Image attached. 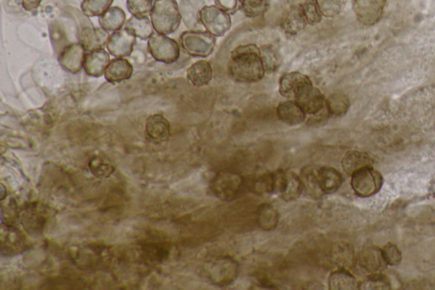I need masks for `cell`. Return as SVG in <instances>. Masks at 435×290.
I'll list each match as a JSON object with an SVG mask.
<instances>
[{
	"instance_id": "1",
	"label": "cell",
	"mask_w": 435,
	"mask_h": 290,
	"mask_svg": "<svg viewBox=\"0 0 435 290\" xmlns=\"http://www.w3.org/2000/svg\"><path fill=\"white\" fill-rule=\"evenodd\" d=\"M229 72L236 82L251 84L260 81L265 72L260 48L253 44L236 48L232 52Z\"/></svg>"
},
{
	"instance_id": "2",
	"label": "cell",
	"mask_w": 435,
	"mask_h": 290,
	"mask_svg": "<svg viewBox=\"0 0 435 290\" xmlns=\"http://www.w3.org/2000/svg\"><path fill=\"white\" fill-rule=\"evenodd\" d=\"M54 218L53 209L39 203L27 204L20 213V221L24 230L34 237L43 236L49 230Z\"/></svg>"
},
{
	"instance_id": "3",
	"label": "cell",
	"mask_w": 435,
	"mask_h": 290,
	"mask_svg": "<svg viewBox=\"0 0 435 290\" xmlns=\"http://www.w3.org/2000/svg\"><path fill=\"white\" fill-rule=\"evenodd\" d=\"M181 18L176 0H155L151 12V21L156 33L169 35L178 29Z\"/></svg>"
},
{
	"instance_id": "4",
	"label": "cell",
	"mask_w": 435,
	"mask_h": 290,
	"mask_svg": "<svg viewBox=\"0 0 435 290\" xmlns=\"http://www.w3.org/2000/svg\"><path fill=\"white\" fill-rule=\"evenodd\" d=\"M239 265L231 257H220L204 265L203 274L209 283L225 287L233 283L239 275Z\"/></svg>"
},
{
	"instance_id": "5",
	"label": "cell",
	"mask_w": 435,
	"mask_h": 290,
	"mask_svg": "<svg viewBox=\"0 0 435 290\" xmlns=\"http://www.w3.org/2000/svg\"><path fill=\"white\" fill-rule=\"evenodd\" d=\"M215 36L200 30H189L180 36L181 47L193 58H208L215 50Z\"/></svg>"
},
{
	"instance_id": "6",
	"label": "cell",
	"mask_w": 435,
	"mask_h": 290,
	"mask_svg": "<svg viewBox=\"0 0 435 290\" xmlns=\"http://www.w3.org/2000/svg\"><path fill=\"white\" fill-rule=\"evenodd\" d=\"M147 48L149 53L156 62L172 64L180 58L178 43L167 35L153 34L148 39Z\"/></svg>"
},
{
	"instance_id": "7",
	"label": "cell",
	"mask_w": 435,
	"mask_h": 290,
	"mask_svg": "<svg viewBox=\"0 0 435 290\" xmlns=\"http://www.w3.org/2000/svg\"><path fill=\"white\" fill-rule=\"evenodd\" d=\"M352 187L358 197H370L381 190L384 177L373 167L362 169L352 176Z\"/></svg>"
},
{
	"instance_id": "8",
	"label": "cell",
	"mask_w": 435,
	"mask_h": 290,
	"mask_svg": "<svg viewBox=\"0 0 435 290\" xmlns=\"http://www.w3.org/2000/svg\"><path fill=\"white\" fill-rule=\"evenodd\" d=\"M201 26L215 37H222L232 27V19L227 11L216 6H205L200 12Z\"/></svg>"
},
{
	"instance_id": "9",
	"label": "cell",
	"mask_w": 435,
	"mask_h": 290,
	"mask_svg": "<svg viewBox=\"0 0 435 290\" xmlns=\"http://www.w3.org/2000/svg\"><path fill=\"white\" fill-rule=\"evenodd\" d=\"M243 177L239 173L223 171L213 179L211 189L213 195L223 201L234 200L243 187Z\"/></svg>"
},
{
	"instance_id": "10",
	"label": "cell",
	"mask_w": 435,
	"mask_h": 290,
	"mask_svg": "<svg viewBox=\"0 0 435 290\" xmlns=\"http://www.w3.org/2000/svg\"><path fill=\"white\" fill-rule=\"evenodd\" d=\"M387 0H354L353 11L361 24L373 26L384 15Z\"/></svg>"
},
{
	"instance_id": "11",
	"label": "cell",
	"mask_w": 435,
	"mask_h": 290,
	"mask_svg": "<svg viewBox=\"0 0 435 290\" xmlns=\"http://www.w3.org/2000/svg\"><path fill=\"white\" fill-rule=\"evenodd\" d=\"M86 56V50L81 43H72L60 52L58 60L64 70L76 74L82 70Z\"/></svg>"
},
{
	"instance_id": "12",
	"label": "cell",
	"mask_w": 435,
	"mask_h": 290,
	"mask_svg": "<svg viewBox=\"0 0 435 290\" xmlns=\"http://www.w3.org/2000/svg\"><path fill=\"white\" fill-rule=\"evenodd\" d=\"M136 44V37L126 28L114 32L109 37L107 48L110 55L116 58H128L132 54Z\"/></svg>"
},
{
	"instance_id": "13",
	"label": "cell",
	"mask_w": 435,
	"mask_h": 290,
	"mask_svg": "<svg viewBox=\"0 0 435 290\" xmlns=\"http://www.w3.org/2000/svg\"><path fill=\"white\" fill-rule=\"evenodd\" d=\"M26 249V239L21 231L13 225L2 223L1 252L4 256H12Z\"/></svg>"
},
{
	"instance_id": "14",
	"label": "cell",
	"mask_w": 435,
	"mask_h": 290,
	"mask_svg": "<svg viewBox=\"0 0 435 290\" xmlns=\"http://www.w3.org/2000/svg\"><path fill=\"white\" fill-rule=\"evenodd\" d=\"M312 80L300 72H288L280 79L279 92L286 98L295 99L302 91L312 86Z\"/></svg>"
},
{
	"instance_id": "15",
	"label": "cell",
	"mask_w": 435,
	"mask_h": 290,
	"mask_svg": "<svg viewBox=\"0 0 435 290\" xmlns=\"http://www.w3.org/2000/svg\"><path fill=\"white\" fill-rule=\"evenodd\" d=\"M356 263L361 271L368 274L382 272L388 265L382 256V249L376 246L364 249L358 255Z\"/></svg>"
},
{
	"instance_id": "16",
	"label": "cell",
	"mask_w": 435,
	"mask_h": 290,
	"mask_svg": "<svg viewBox=\"0 0 435 290\" xmlns=\"http://www.w3.org/2000/svg\"><path fill=\"white\" fill-rule=\"evenodd\" d=\"M294 100L300 105L305 114L309 115L319 114L326 104L324 95L319 88L314 87L313 84L305 88Z\"/></svg>"
},
{
	"instance_id": "17",
	"label": "cell",
	"mask_w": 435,
	"mask_h": 290,
	"mask_svg": "<svg viewBox=\"0 0 435 290\" xmlns=\"http://www.w3.org/2000/svg\"><path fill=\"white\" fill-rule=\"evenodd\" d=\"M146 136L152 143H166L170 136V124L163 115H152L147 119Z\"/></svg>"
},
{
	"instance_id": "18",
	"label": "cell",
	"mask_w": 435,
	"mask_h": 290,
	"mask_svg": "<svg viewBox=\"0 0 435 290\" xmlns=\"http://www.w3.org/2000/svg\"><path fill=\"white\" fill-rule=\"evenodd\" d=\"M109 37L107 31L102 27H84L80 32L79 40L88 52L102 50L107 46Z\"/></svg>"
},
{
	"instance_id": "19",
	"label": "cell",
	"mask_w": 435,
	"mask_h": 290,
	"mask_svg": "<svg viewBox=\"0 0 435 290\" xmlns=\"http://www.w3.org/2000/svg\"><path fill=\"white\" fill-rule=\"evenodd\" d=\"M109 54L104 49L88 52L83 64L87 75L94 78L102 77L111 62Z\"/></svg>"
},
{
	"instance_id": "20",
	"label": "cell",
	"mask_w": 435,
	"mask_h": 290,
	"mask_svg": "<svg viewBox=\"0 0 435 290\" xmlns=\"http://www.w3.org/2000/svg\"><path fill=\"white\" fill-rule=\"evenodd\" d=\"M205 6L203 0H180V12L185 25L190 30H199L201 10Z\"/></svg>"
},
{
	"instance_id": "21",
	"label": "cell",
	"mask_w": 435,
	"mask_h": 290,
	"mask_svg": "<svg viewBox=\"0 0 435 290\" xmlns=\"http://www.w3.org/2000/svg\"><path fill=\"white\" fill-rule=\"evenodd\" d=\"M132 64L124 58L112 60L105 71V78L111 84H119L130 79L133 74Z\"/></svg>"
},
{
	"instance_id": "22",
	"label": "cell",
	"mask_w": 435,
	"mask_h": 290,
	"mask_svg": "<svg viewBox=\"0 0 435 290\" xmlns=\"http://www.w3.org/2000/svg\"><path fill=\"white\" fill-rule=\"evenodd\" d=\"M278 119L289 126H299L305 120V112L293 100L281 103L276 110Z\"/></svg>"
},
{
	"instance_id": "23",
	"label": "cell",
	"mask_w": 435,
	"mask_h": 290,
	"mask_svg": "<svg viewBox=\"0 0 435 290\" xmlns=\"http://www.w3.org/2000/svg\"><path fill=\"white\" fill-rule=\"evenodd\" d=\"M373 159L366 152L360 151H349L346 152L342 159V167L349 176L362 170V169L373 167Z\"/></svg>"
},
{
	"instance_id": "24",
	"label": "cell",
	"mask_w": 435,
	"mask_h": 290,
	"mask_svg": "<svg viewBox=\"0 0 435 290\" xmlns=\"http://www.w3.org/2000/svg\"><path fill=\"white\" fill-rule=\"evenodd\" d=\"M187 77L193 86H206L213 78L212 67L206 60H199L188 68Z\"/></svg>"
},
{
	"instance_id": "25",
	"label": "cell",
	"mask_w": 435,
	"mask_h": 290,
	"mask_svg": "<svg viewBox=\"0 0 435 290\" xmlns=\"http://www.w3.org/2000/svg\"><path fill=\"white\" fill-rule=\"evenodd\" d=\"M307 25V20H306L302 4L290 8L283 22L285 33L289 35H296L304 30Z\"/></svg>"
},
{
	"instance_id": "26",
	"label": "cell",
	"mask_w": 435,
	"mask_h": 290,
	"mask_svg": "<svg viewBox=\"0 0 435 290\" xmlns=\"http://www.w3.org/2000/svg\"><path fill=\"white\" fill-rule=\"evenodd\" d=\"M317 176L321 191L326 195L336 192L343 184V176L335 169L331 167L319 169V171H317Z\"/></svg>"
},
{
	"instance_id": "27",
	"label": "cell",
	"mask_w": 435,
	"mask_h": 290,
	"mask_svg": "<svg viewBox=\"0 0 435 290\" xmlns=\"http://www.w3.org/2000/svg\"><path fill=\"white\" fill-rule=\"evenodd\" d=\"M330 255L333 263L337 265L338 268H352L356 263L352 244L345 242L334 244Z\"/></svg>"
},
{
	"instance_id": "28",
	"label": "cell",
	"mask_w": 435,
	"mask_h": 290,
	"mask_svg": "<svg viewBox=\"0 0 435 290\" xmlns=\"http://www.w3.org/2000/svg\"><path fill=\"white\" fill-rule=\"evenodd\" d=\"M329 289L332 290L359 289V282L348 269L338 268L329 276Z\"/></svg>"
},
{
	"instance_id": "29",
	"label": "cell",
	"mask_w": 435,
	"mask_h": 290,
	"mask_svg": "<svg viewBox=\"0 0 435 290\" xmlns=\"http://www.w3.org/2000/svg\"><path fill=\"white\" fill-rule=\"evenodd\" d=\"M100 27L108 32L122 29L126 23V15L120 7H111L99 18Z\"/></svg>"
},
{
	"instance_id": "30",
	"label": "cell",
	"mask_w": 435,
	"mask_h": 290,
	"mask_svg": "<svg viewBox=\"0 0 435 290\" xmlns=\"http://www.w3.org/2000/svg\"><path fill=\"white\" fill-rule=\"evenodd\" d=\"M303 189V183H302L300 177L292 171L285 173L283 185L279 192L281 199L288 202L299 199Z\"/></svg>"
},
{
	"instance_id": "31",
	"label": "cell",
	"mask_w": 435,
	"mask_h": 290,
	"mask_svg": "<svg viewBox=\"0 0 435 290\" xmlns=\"http://www.w3.org/2000/svg\"><path fill=\"white\" fill-rule=\"evenodd\" d=\"M124 28L135 35L136 38L142 40H148L152 37L154 27L152 22L147 17H132L128 20Z\"/></svg>"
},
{
	"instance_id": "32",
	"label": "cell",
	"mask_w": 435,
	"mask_h": 290,
	"mask_svg": "<svg viewBox=\"0 0 435 290\" xmlns=\"http://www.w3.org/2000/svg\"><path fill=\"white\" fill-rule=\"evenodd\" d=\"M88 169L93 176L100 180L110 178L116 171L112 161L102 155H95L88 161Z\"/></svg>"
},
{
	"instance_id": "33",
	"label": "cell",
	"mask_w": 435,
	"mask_h": 290,
	"mask_svg": "<svg viewBox=\"0 0 435 290\" xmlns=\"http://www.w3.org/2000/svg\"><path fill=\"white\" fill-rule=\"evenodd\" d=\"M301 180L305 191L314 199H320L324 195L320 187L319 180H318L317 171L312 167H306L302 171Z\"/></svg>"
},
{
	"instance_id": "34",
	"label": "cell",
	"mask_w": 435,
	"mask_h": 290,
	"mask_svg": "<svg viewBox=\"0 0 435 290\" xmlns=\"http://www.w3.org/2000/svg\"><path fill=\"white\" fill-rule=\"evenodd\" d=\"M260 50L265 74H272L277 71L281 63L279 52L272 46H262Z\"/></svg>"
},
{
	"instance_id": "35",
	"label": "cell",
	"mask_w": 435,
	"mask_h": 290,
	"mask_svg": "<svg viewBox=\"0 0 435 290\" xmlns=\"http://www.w3.org/2000/svg\"><path fill=\"white\" fill-rule=\"evenodd\" d=\"M361 290H389L392 284L388 277L381 272L370 273L359 283Z\"/></svg>"
},
{
	"instance_id": "36",
	"label": "cell",
	"mask_w": 435,
	"mask_h": 290,
	"mask_svg": "<svg viewBox=\"0 0 435 290\" xmlns=\"http://www.w3.org/2000/svg\"><path fill=\"white\" fill-rule=\"evenodd\" d=\"M112 3L114 0H83L81 10L88 18H100L110 9Z\"/></svg>"
},
{
	"instance_id": "37",
	"label": "cell",
	"mask_w": 435,
	"mask_h": 290,
	"mask_svg": "<svg viewBox=\"0 0 435 290\" xmlns=\"http://www.w3.org/2000/svg\"><path fill=\"white\" fill-rule=\"evenodd\" d=\"M278 218L276 209L268 204L262 205L257 211V223L265 231L273 230L276 227Z\"/></svg>"
},
{
	"instance_id": "38",
	"label": "cell",
	"mask_w": 435,
	"mask_h": 290,
	"mask_svg": "<svg viewBox=\"0 0 435 290\" xmlns=\"http://www.w3.org/2000/svg\"><path fill=\"white\" fill-rule=\"evenodd\" d=\"M326 108L329 115L341 117L348 112L350 103L348 98L344 95L333 94L326 100Z\"/></svg>"
},
{
	"instance_id": "39",
	"label": "cell",
	"mask_w": 435,
	"mask_h": 290,
	"mask_svg": "<svg viewBox=\"0 0 435 290\" xmlns=\"http://www.w3.org/2000/svg\"><path fill=\"white\" fill-rule=\"evenodd\" d=\"M322 17L333 18L343 11L347 0H316Z\"/></svg>"
},
{
	"instance_id": "40",
	"label": "cell",
	"mask_w": 435,
	"mask_h": 290,
	"mask_svg": "<svg viewBox=\"0 0 435 290\" xmlns=\"http://www.w3.org/2000/svg\"><path fill=\"white\" fill-rule=\"evenodd\" d=\"M247 17L257 18L267 10V0H239Z\"/></svg>"
},
{
	"instance_id": "41",
	"label": "cell",
	"mask_w": 435,
	"mask_h": 290,
	"mask_svg": "<svg viewBox=\"0 0 435 290\" xmlns=\"http://www.w3.org/2000/svg\"><path fill=\"white\" fill-rule=\"evenodd\" d=\"M255 191L260 195L275 192V178L271 172H264L255 177L253 183Z\"/></svg>"
},
{
	"instance_id": "42",
	"label": "cell",
	"mask_w": 435,
	"mask_h": 290,
	"mask_svg": "<svg viewBox=\"0 0 435 290\" xmlns=\"http://www.w3.org/2000/svg\"><path fill=\"white\" fill-rule=\"evenodd\" d=\"M153 5V0H127L128 12L135 17H147L151 14Z\"/></svg>"
},
{
	"instance_id": "43",
	"label": "cell",
	"mask_w": 435,
	"mask_h": 290,
	"mask_svg": "<svg viewBox=\"0 0 435 290\" xmlns=\"http://www.w3.org/2000/svg\"><path fill=\"white\" fill-rule=\"evenodd\" d=\"M142 251L147 259L151 261H163L169 255V251L165 245L150 244L143 245Z\"/></svg>"
},
{
	"instance_id": "44",
	"label": "cell",
	"mask_w": 435,
	"mask_h": 290,
	"mask_svg": "<svg viewBox=\"0 0 435 290\" xmlns=\"http://www.w3.org/2000/svg\"><path fill=\"white\" fill-rule=\"evenodd\" d=\"M304 11L306 20H307L308 25L315 26L321 22L322 15L317 6L316 0H305L302 4Z\"/></svg>"
},
{
	"instance_id": "45",
	"label": "cell",
	"mask_w": 435,
	"mask_h": 290,
	"mask_svg": "<svg viewBox=\"0 0 435 290\" xmlns=\"http://www.w3.org/2000/svg\"><path fill=\"white\" fill-rule=\"evenodd\" d=\"M382 256L387 265H392V267H396L401 263L402 261V253L400 249L397 247L396 244L393 243H388L384 245V247L382 249Z\"/></svg>"
},
{
	"instance_id": "46",
	"label": "cell",
	"mask_w": 435,
	"mask_h": 290,
	"mask_svg": "<svg viewBox=\"0 0 435 290\" xmlns=\"http://www.w3.org/2000/svg\"><path fill=\"white\" fill-rule=\"evenodd\" d=\"M2 209H6V211H4V209H1L2 220L6 218V220L4 221V223H2L14 225L15 220L20 219V213H21V211H19L18 204L15 203V199H11L9 204H7L6 208H5V206H3L2 205Z\"/></svg>"
},
{
	"instance_id": "47",
	"label": "cell",
	"mask_w": 435,
	"mask_h": 290,
	"mask_svg": "<svg viewBox=\"0 0 435 290\" xmlns=\"http://www.w3.org/2000/svg\"><path fill=\"white\" fill-rule=\"evenodd\" d=\"M239 0H215L216 6L220 9L227 11V13L236 9Z\"/></svg>"
},
{
	"instance_id": "48",
	"label": "cell",
	"mask_w": 435,
	"mask_h": 290,
	"mask_svg": "<svg viewBox=\"0 0 435 290\" xmlns=\"http://www.w3.org/2000/svg\"><path fill=\"white\" fill-rule=\"evenodd\" d=\"M43 0H22V6L27 11H33L38 9L41 5Z\"/></svg>"
},
{
	"instance_id": "49",
	"label": "cell",
	"mask_w": 435,
	"mask_h": 290,
	"mask_svg": "<svg viewBox=\"0 0 435 290\" xmlns=\"http://www.w3.org/2000/svg\"><path fill=\"white\" fill-rule=\"evenodd\" d=\"M429 193L431 197H434L435 199V177L432 180L430 181L429 186Z\"/></svg>"
},
{
	"instance_id": "50",
	"label": "cell",
	"mask_w": 435,
	"mask_h": 290,
	"mask_svg": "<svg viewBox=\"0 0 435 290\" xmlns=\"http://www.w3.org/2000/svg\"><path fill=\"white\" fill-rule=\"evenodd\" d=\"M1 202L2 201L5 200L7 197V193H6V188L5 186H4L3 184H1Z\"/></svg>"
}]
</instances>
